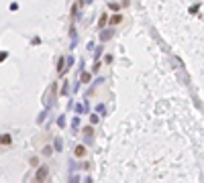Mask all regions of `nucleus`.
Segmentation results:
<instances>
[{
  "label": "nucleus",
  "mask_w": 204,
  "mask_h": 183,
  "mask_svg": "<svg viewBox=\"0 0 204 183\" xmlns=\"http://www.w3.org/2000/svg\"><path fill=\"white\" fill-rule=\"evenodd\" d=\"M63 65H65V59H63V57H59V59H57V71H59V73H61V71L65 69Z\"/></svg>",
  "instance_id": "5"
},
{
  "label": "nucleus",
  "mask_w": 204,
  "mask_h": 183,
  "mask_svg": "<svg viewBox=\"0 0 204 183\" xmlns=\"http://www.w3.org/2000/svg\"><path fill=\"white\" fill-rule=\"evenodd\" d=\"M47 175H49V167H47V165H41L39 171H37V175H35V183H43Z\"/></svg>",
  "instance_id": "1"
},
{
  "label": "nucleus",
  "mask_w": 204,
  "mask_h": 183,
  "mask_svg": "<svg viewBox=\"0 0 204 183\" xmlns=\"http://www.w3.org/2000/svg\"><path fill=\"white\" fill-rule=\"evenodd\" d=\"M102 51H104V49H102V47H98V49H96V61H98V57H100V55H102Z\"/></svg>",
  "instance_id": "12"
},
{
  "label": "nucleus",
  "mask_w": 204,
  "mask_h": 183,
  "mask_svg": "<svg viewBox=\"0 0 204 183\" xmlns=\"http://www.w3.org/2000/svg\"><path fill=\"white\" fill-rule=\"evenodd\" d=\"M84 155H86V146H84V144H78V146H76V157H84Z\"/></svg>",
  "instance_id": "2"
},
{
  "label": "nucleus",
  "mask_w": 204,
  "mask_h": 183,
  "mask_svg": "<svg viewBox=\"0 0 204 183\" xmlns=\"http://www.w3.org/2000/svg\"><path fill=\"white\" fill-rule=\"evenodd\" d=\"M80 181V179H78V177H76V175H74V177H72V179H70V183H78Z\"/></svg>",
  "instance_id": "14"
},
{
  "label": "nucleus",
  "mask_w": 204,
  "mask_h": 183,
  "mask_svg": "<svg viewBox=\"0 0 204 183\" xmlns=\"http://www.w3.org/2000/svg\"><path fill=\"white\" fill-rule=\"evenodd\" d=\"M112 35H114V31H104V33L100 35V39H102V41H108V39H110Z\"/></svg>",
  "instance_id": "4"
},
{
  "label": "nucleus",
  "mask_w": 204,
  "mask_h": 183,
  "mask_svg": "<svg viewBox=\"0 0 204 183\" xmlns=\"http://www.w3.org/2000/svg\"><path fill=\"white\" fill-rule=\"evenodd\" d=\"M80 80H82V82H84V84H88V82H90V73H88V71H82Z\"/></svg>",
  "instance_id": "8"
},
{
  "label": "nucleus",
  "mask_w": 204,
  "mask_h": 183,
  "mask_svg": "<svg viewBox=\"0 0 204 183\" xmlns=\"http://www.w3.org/2000/svg\"><path fill=\"white\" fill-rule=\"evenodd\" d=\"M6 57H8V53H0V61H4Z\"/></svg>",
  "instance_id": "13"
},
{
  "label": "nucleus",
  "mask_w": 204,
  "mask_h": 183,
  "mask_svg": "<svg viewBox=\"0 0 204 183\" xmlns=\"http://www.w3.org/2000/svg\"><path fill=\"white\" fill-rule=\"evenodd\" d=\"M108 8H110V10H114V12H117V10H119V8H121V4H114V2H110V4H108Z\"/></svg>",
  "instance_id": "10"
},
{
  "label": "nucleus",
  "mask_w": 204,
  "mask_h": 183,
  "mask_svg": "<svg viewBox=\"0 0 204 183\" xmlns=\"http://www.w3.org/2000/svg\"><path fill=\"white\" fill-rule=\"evenodd\" d=\"M104 25H106V16H102V18H100V20H98V27H100V29H102V27H104Z\"/></svg>",
  "instance_id": "11"
},
{
  "label": "nucleus",
  "mask_w": 204,
  "mask_h": 183,
  "mask_svg": "<svg viewBox=\"0 0 204 183\" xmlns=\"http://www.w3.org/2000/svg\"><path fill=\"white\" fill-rule=\"evenodd\" d=\"M92 132H94V130H92V126H86V128H84V134H86L88 140H92Z\"/></svg>",
  "instance_id": "7"
},
{
  "label": "nucleus",
  "mask_w": 204,
  "mask_h": 183,
  "mask_svg": "<svg viewBox=\"0 0 204 183\" xmlns=\"http://www.w3.org/2000/svg\"><path fill=\"white\" fill-rule=\"evenodd\" d=\"M10 142H12V137H10V134H2V137H0V144H10Z\"/></svg>",
  "instance_id": "3"
},
{
  "label": "nucleus",
  "mask_w": 204,
  "mask_h": 183,
  "mask_svg": "<svg viewBox=\"0 0 204 183\" xmlns=\"http://www.w3.org/2000/svg\"><path fill=\"white\" fill-rule=\"evenodd\" d=\"M61 146H63V142H61V138L57 137V138H55V149H57V151H61Z\"/></svg>",
  "instance_id": "9"
},
{
  "label": "nucleus",
  "mask_w": 204,
  "mask_h": 183,
  "mask_svg": "<svg viewBox=\"0 0 204 183\" xmlns=\"http://www.w3.org/2000/svg\"><path fill=\"white\" fill-rule=\"evenodd\" d=\"M122 20V16L121 14H114V16H112V18H110V25H112V27H114V25H119V23H121Z\"/></svg>",
  "instance_id": "6"
}]
</instances>
